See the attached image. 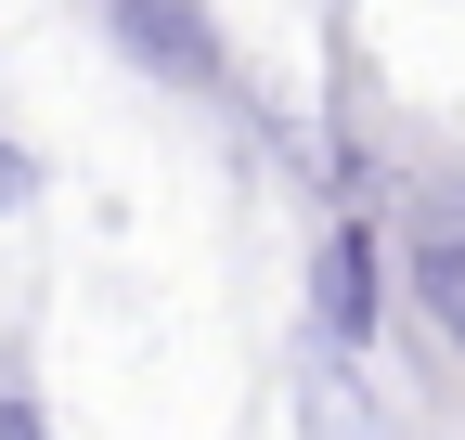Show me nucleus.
<instances>
[{
    "label": "nucleus",
    "mask_w": 465,
    "mask_h": 440,
    "mask_svg": "<svg viewBox=\"0 0 465 440\" xmlns=\"http://www.w3.org/2000/svg\"><path fill=\"white\" fill-rule=\"evenodd\" d=\"M14 207H39V155H26L14 130H0V220H14Z\"/></svg>",
    "instance_id": "nucleus-4"
},
{
    "label": "nucleus",
    "mask_w": 465,
    "mask_h": 440,
    "mask_svg": "<svg viewBox=\"0 0 465 440\" xmlns=\"http://www.w3.org/2000/svg\"><path fill=\"white\" fill-rule=\"evenodd\" d=\"M0 427H14V440L39 427V389H26V375H0Z\"/></svg>",
    "instance_id": "nucleus-5"
},
{
    "label": "nucleus",
    "mask_w": 465,
    "mask_h": 440,
    "mask_svg": "<svg viewBox=\"0 0 465 440\" xmlns=\"http://www.w3.org/2000/svg\"><path fill=\"white\" fill-rule=\"evenodd\" d=\"M388 272H401L414 337L465 363V169H452V155L388 169Z\"/></svg>",
    "instance_id": "nucleus-1"
},
{
    "label": "nucleus",
    "mask_w": 465,
    "mask_h": 440,
    "mask_svg": "<svg viewBox=\"0 0 465 440\" xmlns=\"http://www.w3.org/2000/svg\"><path fill=\"white\" fill-rule=\"evenodd\" d=\"M104 39H116V65L155 78V91H194L220 104L232 91V39H220V0H91Z\"/></svg>",
    "instance_id": "nucleus-3"
},
{
    "label": "nucleus",
    "mask_w": 465,
    "mask_h": 440,
    "mask_svg": "<svg viewBox=\"0 0 465 440\" xmlns=\"http://www.w3.org/2000/svg\"><path fill=\"white\" fill-rule=\"evenodd\" d=\"M298 311H311V350L362 375L388 350V311H401V272H388V207L336 195L323 234H311V272H298Z\"/></svg>",
    "instance_id": "nucleus-2"
}]
</instances>
